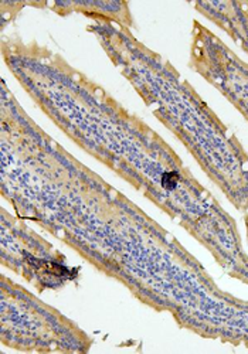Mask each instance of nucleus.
<instances>
[{
  "instance_id": "f03ea898",
  "label": "nucleus",
  "mask_w": 248,
  "mask_h": 354,
  "mask_svg": "<svg viewBox=\"0 0 248 354\" xmlns=\"http://www.w3.org/2000/svg\"><path fill=\"white\" fill-rule=\"evenodd\" d=\"M2 60L23 91L82 152L181 227L230 278L248 285L238 224L173 147L60 53L2 36Z\"/></svg>"
},
{
  "instance_id": "0eeeda50",
  "label": "nucleus",
  "mask_w": 248,
  "mask_h": 354,
  "mask_svg": "<svg viewBox=\"0 0 248 354\" xmlns=\"http://www.w3.org/2000/svg\"><path fill=\"white\" fill-rule=\"evenodd\" d=\"M26 8L47 9L60 17L81 15L91 21L108 20L130 30L135 27L131 6L123 0H51V2H26Z\"/></svg>"
},
{
  "instance_id": "423d86ee",
  "label": "nucleus",
  "mask_w": 248,
  "mask_h": 354,
  "mask_svg": "<svg viewBox=\"0 0 248 354\" xmlns=\"http://www.w3.org/2000/svg\"><path fill=\"white\" fill-rule=\"evenodd\" d=\"M189 68L214 86L248 122V63L199 20L192 26Z\"/></svg>"
},
{
  "instance_id": "20e7f679",
  "label": "nucleus",
  "mask_w": 248,
  "mask_h": 354,
  "mask_svg": "<svg viewBox=\"0 0 248 354\" xmlns=\"http://www.w3.org/2000/svg\"><path fill=\"white\" fill-rule=\"evenodd\" d=\"M0 343L21 353L87 354L96 339L64 313L2 274Z\"/></svg>"
},
{
  "instance_id": "1a4fd4ad",
  "label": "nucleus",
  "mask_w": 248,
  "mask_h": 354,
  "mask_svg": "<svg viewBox=\"0 0 248 354\" xmlns=\"http://www.w3.org/2000/svg\"><path fill=\"white\" fill-rule=\"evenodd\" d=\"M26 8V2H6L3 0L0 3V28L5 32V28L10 26Z\"/></svg>"
},
{
  "instance_id": "39448f33",
  "label": "nucleus",
  "mask_w": 248,
  "mask_h": 354,
  "mask_svg": "<svg viewBox=\"0 0 248 354\" xmlns=\"http://www.w3.org/2000/svg\"><path fill=\"white\" fill-rule=\"evenodd\" d=\"M5 207L0 209V263L19 275L37 293L61 290L81 278V267H73L67 257L43 235Z\"/></svg>"
},
{
  "instance_id": "f257e3e1",
  "label": "nucleus",
  "mask_w": 248,
  "mask_h": 354,
  "mask_svg": "<svg viewBox=\"0 0 248 354\" xmlns=\"http://www.w3.org/2000/svg\"><path fill=\"white\" fill-rule=\"evenodd\" d=\"M0 194L13 213L202 339L248 348V301L138 204L50 136L2 78Z\"/></svg>"
},
{
  "instance_id": "9d476101",
  "label": "nucleus",
  "mask_w": 248,
  "mask_h": 354,
  "mask_svg": "<svg viewBox=\"0 0 248 354\" xmlns=\"http://www.w3.org/2000/svg\"><path fill=\"white\" fill-rule=\"evenodd\" d=\"M242 221L245 225V234H247V244H248V213L242 214Z\"/></svg>"
},
{
  "instance_id": "6e6552de",
  "label": "nucleus",
  "mask_w": 248,
  "mask_h": 354,
  "mask_svg": "<svg viewBox=\"0 0 248 354\" xmlns=\"http://www.w3.org/2000/svg\"><path fill=\"white\" fill-rule=\"evenodd\" d=\"M203 17L223 30L236 46L248 55V6L240 0H213L192 2Z\"/></svg>"
},
{
  "instance_id": "9b49d317",
  "label": "nucleus",
  "mask_w": 248,
  "mask_h": 354,
  "mask_svg": "<svg viewBox=\"0 0 248 354\" xmlns=\"http://www.w3.org/2000/svg\"><path fill=\"white\" fill-rule=\"evenodd\" d=\"M247 6H248V2H247Z\"/></svg>"
},
{
  "instance_id": "7ed1b4c3",
  "label": "nucleus",
  "mask_w": 248,
  "mask_h": 354,
  "mask_svg": "<svg viewBox=\"0 0 248 354\" xmlns=\"http://www.w3.org/2000/svg\"><path fill=\"white\" fill-rule=\"evenodd\" d=\"M153 116L186 147L209 180L241 214L248 213V152L195 86L134 32L108 20L87 27Z\"/></svg>"
}]
</instances>
